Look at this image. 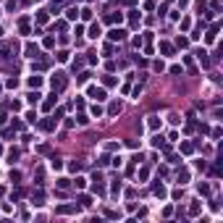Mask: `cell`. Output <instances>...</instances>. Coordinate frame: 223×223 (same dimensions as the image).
Masks as SVG:
<instances>
[{
  "instance_id": "obj_2",
  "label": "cell",
  "mask_w": 223,
  "mask_h": 223,
  "mask_svg": "<svg viewBox=\"0 0 223 223\" xmlns=\"http://www.w3.org/2000/svg\"><path fill=\"white\" fill-rule=\"evenodd\" d=\"M92 97H97V100H105V92H103V89H92Z\"/></svg>"
},
{
  "instance_id": "obj_1",
  "label": "cell",
  "mask_w": 223,
  "mask_h": 223,
  "mask_svg": "<svg viewBox=\"0 0 223 223\" xmlns=\"http://www.w3.org/2000/svg\"><path fill=\"white\" fill-rule=\"evenodd\" d=\"M124 37H126L124 29H113V32H110V40H124Z\"/></svg>"
}]
</instances>
